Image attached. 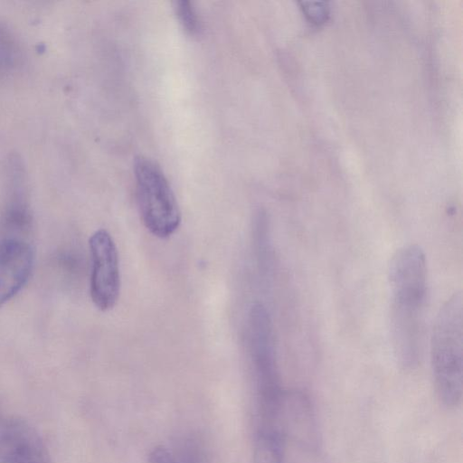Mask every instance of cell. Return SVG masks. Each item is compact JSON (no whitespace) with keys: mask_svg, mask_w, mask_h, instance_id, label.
I'll return each mask as SVG.
<instances>
[{"mask_svg":"<svg viewBox=\"0 0 463 463\" xmlns=\"http://www.w3.org/2000/svg\"><path fill=\"white\" fill-rule=\"evenodd\" d=\"M388 282L392 352L401 368L411 370L421 355L428 293L426 256L420 246L410 244L396 250L389 264Z\"/></svg>","mask_w":463,"mask_h":463,"instance_id":"obj_1","label":"cell"},{"mask_svg":"<svg viewBox=\"0 0 463 463\" xmlns=\"http://www.w3.org/2000/svg\"><path fill=\"white\" fill-rule=\"evenodd\" d=\"M463 298L455 292L442 305L430 336V362L440 402L455 408L463 392Z\"/></svg>","mask_w":463,"mask_h":463,"instance_id":"obj_2","label":"cell"},{"mask_svg":"<svg viewBox=\"0 0 463 463\" xmlns=\"http://www.w3.org/2000/svg\"><path fill=\"white\" fill-rule=\"evenodd\" d=\"M27 203L8 202L0 220V308L28 282L34 265Z\"/></svg>","mask_w":463,"mask_h":463,"instance_id":"obj_3","label":"cell"},{"mask_svg":"<svg viewBox=\"0 0 463 463\" xmlns=\"http://www.w3.org/2000/svg\"><path fill=\"white\" fill-rule=\"evenodd\" d=\"M137 197L142 222L155 237L165 239L181 224V212L160 166L152 159L140 156L134 165Z\"/></svg>","mask_w":463,"mask_h":463,"instance_id":"obj_4","label":"cell"},{"mask_svg":"<svg viewBox=\"0 0 463 463\" xmlns=\"http://www.w3.org/2000/svg\"><path fill=\"white\" fill-rule=\"evenodd\" d=\"M249 346L253 364L259 414H277L283 405L276 364L272 325L265 307L254 304L249 317Z\"/></svg>","mask_w":463,"mask_h":463,"instance_id":"obj_5","label":"cell"},{"mask_svg":"<svg viewBox=\"0 0 463 463\" xmlns=\"http://www.w3.org/2000/svg\"><path fill=\"white\" fill-rule=\"evenodd\" d=\"M89 248L91 260L90 298L98 309L108 311L116 305L120 291L118 250L113 238L104 229L91 234Z\"/></svg>","mask_w":463,"mask_h":463,"instance_id":"obj_6","label":"cell"},{"mask_svg":"<svg viewBox=\"0 0 463 463\" xmlns=\"http://www.w3.org/2000/svg\"><path fill=\"white\" fill-rule=\"evenodd\" d=\"M0 463H52L35 428L14 416L0 417Z\"/></svg>","mask_w":463,"mask_h":463,"instance_id":"obj_7","label":"cell"},{"mask_svg":"<svg viewBox=\"0 0 463 463\" xmlns=\"http://www.w3.org/2000/svg\"><path fill=\"white\" fill-rule=\"evenodd\" d=\"M283 436L280 430H259L255 441L254 463H284Z\"/></svg>","mask_w":463,"mask_h":463,"instance_id":"obj_8","label":"cell"},{"mask_svg":"<svg viewBox=\"0 0 463 463\" xmlns=\"http://www.w3.org/2000/svg\"><path fill=\"white\" fill-rule=\"evenodd\" d=\"M20 61V50L13 36L0 27V77L12 73Z\"/></svg>","mask_w":463,"mask_h":463,"instance_id":"obj_9","label":"cell"},{"mask_svg":"<svg viewBox=\"0 0 463 463\" xmlns=\"http://www.w3.org/2000/svg\"><path fill=\"white\" fill-rule=\"evenodd\" d=\"M175 13L182 27L190 34L198 32L200 22L194 4L189 0L175 2Z\"/></svg>","mask_w":463,"mask_h":463,"instance_id":"obj_10","label":"cell"},{"mask_svg":"<svg viewBox=\"0 0 463 463\" xmlns=\"http://www.w3.org/2000/svg\"><path fill=\"white\" fill-rule=\"evenodd\" d=\"M301 7L308 19L317 24L325 23L329 15V8L325 2L303 1Z\"/></svg>","mask_w":463,"mask_h":463,"instance_id":"obj_11","label":"cell"},{"mask_svg":"<svg viewBox=\"0 0 463 463\" xmlns=\"http://www.w3.org/2000/svg\"><path fill=\"white\" fill-rule=\"evenodd\" d=\"M153 463H178L174 457L169 455L162 456L156 458Z\"/></svg>","mask_w":463,"mask_h":463,"instance_id":"obj_12","label":"cell"}]
</instances>
